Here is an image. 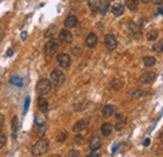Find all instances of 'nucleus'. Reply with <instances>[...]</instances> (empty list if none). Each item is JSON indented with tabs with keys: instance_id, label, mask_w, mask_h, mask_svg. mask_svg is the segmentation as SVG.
Wrapping results in <instances>:
<instances>
[{
	"instance_id": "nucleus-22",
	"label": "nucleus",
	"mask_w": 163,
	"mask_h": 157,
	"mask_svg": "<svg viewBox=\"0 0 163 157\" xmlns=\"http://www.w3.org/2000/svg\"><path fill=\"white\" fill-rule=\"evenodd\" d=\"M157 63V59L154 57H144L143 58V64H144V67H153V65Z\"/></svg>"
},
{
	"instance_id": "nucleus-4",
	"label": "nucleus",
	"mask_w": 163,
	"mask_h": 157,
	"mask_svg": "<svg viewBox=\"0 0 163 157\" xmlns=\"http://www.w3.org/2000/svg\"><path fill=\"white\" fill-rule=\"evenodd\" d=\"M104 45L108 50H114L118 45V40H117V38L113 35V34H107L105 38H104Z\"/></svg>"
},
{
	"instance_id": "nucleus-17",
	"label": "nucleus",
	"mask_w": 163,
	"mask_h": 157,
	"mask_svg": "<svg viewBox=\"0 0 163 157\" xmlns=\"http://www.w3.org/2000/svg\"><path fill=\"white\" fill-rule=\"evenodd\" d=\"M112 131H113V124H112V123H109V122L103 123V124H102V127H100V132H102V135H103V136H105V137L109 136V135L112 133Z\"/></svg>"
},
{
	"instance_id": "nucleus-10",
	"label": "nucleus",
	"mask_w": 163,
	"mask_h": 157,
	"mask_svg": "<svg viewBox=\"0 0 163 157\" xmlns=\"http://www.w3.org/2000/svg\"><path fill=\"white\" fill-rule=\"evenodd\" d=\"M154 79H156V72H144L139 78V81L144 84L152 83V82H154Z\"/></svg>"
},
{
	"instance_id": "nucleus-7",
	"label": "nucleus",
	"mask_w": 163,
	"mask_h": 157,
	"mask_svg": "<svg viewBox=\"0 0 163 157\" xmlns=\"http://www.w3.org/2000/svg\"><path fill=\"white\" fill-rule=\"evenodd\" d=\"M59 40L64 44H69L73 42V34L69 32V29L65 28V29L60 30V33H59Z\"/></svg>"
},
{
	"instance_id": "nucleus-27",
	"label": "nucleus",
	"mask_w": 163,
	"mask_h": 157,
	"mask_svg": "<svg viewBox=\"0 0 163 157\" xmlns=\"http://www.w3.org/2000/svg\"><path fill=\"white\" fill-rule=\"evenodd\" d=\"M157 38H158V32H157V30H149V32L147 33V39H148L149 42L156 40Z\"/></svg>"
},
{
	"instance_id": "nucleus-8",
	"label": "nucleus",
	"mask_w": 163,
	"mask_h": 157,
	"mask_svg": "<svg viewBox=\"0 0 163 157\" xmlns=\"http://www.w3.org/2000/svg\"><path fill=\"white\" fill-rule=\"evenodd\" d=\"M128 32H129V34L132 36L137 38V39H141V36H142V33H141L139 27L135 23H133V21H129L128 23Z\"/></svg>"
},
{
	"instance_id": "nucleus-28",
	"label": "nucleus",
	"mask_w": 163,
	"mask_h": 157,
	"mask_svg": "<svg viewBox=\"0 0 163 157\" xmlns=\"http://www.w3.org/2000/svg\"><path fill=\"white\" fill-rule=\"evenodd\" d=\"M153 50L156 53H163V39L153 45Z\"/></svg>"
},
{
	"instance_id": "nucleus-41",
	"label": "nucleus",
	"mask_w": 163,
	"mask_h": 157,
	"mask_svg": "<svg viewBox=\"0 0 163 157\" xmlns=\"http://www.w3.org/2000/svg\"><path fill=\"white\" fill-rule=\"evenodd\" d=\"M151 2H152L153 4H161L162 0H151Z\"/></svg>"
},
{
	"instance_id": "nucleus-29",
	"label": "nucleus",
	"mask_w": 163,
	"mask_h": 157,
	"mask_svg": "<svg viewBox=\"0 0 163 157\" xmlns=\"http://www.w3.org/2000/svg\"><path fill=\"white\" fill-rule=\"evenodd\" d=\"M108 10H109V3H104V4H102L100 8H99V11H100L102 15H105L107 13H108Z\"/></svg>"
},
{
	"instance_id": "nucleus-38",
	"label": "nucleus",
	"mask_w": 163,
	"mask_h": 157,
	"mask_svg": "<svg viewBox=\"0 0 163 157\" xmlns=\"http://www.w3.org/2000/svg\"><path fill=\"white\" fill-rule=\"evenodd\" d=\"M82 141H83V137H82L80 135H78V136L75 137V142H77V143H80Z\"/></svg>"
},
{
	"instance_id": "nucleus-36",
	"label": "nucleus",
	"mask_w": 163,
	"mask_h": 157,
	"mask_svg": "<svg viewBox=\"0 0 163 157\" xmlns=\"http://www.w3.org/2000/svg\"><path fill=\"white\" fill-rule=\"evenodd\" d=\"M157 11H158V14L163 15V3H161V4L158 5V9H157Z\"/></svg>"
},
{
	"instance_id": "nucleus-26",
	"label": "nucleus",
	"mask_w": 163,
	"mask_h": 157,
	"mask_svg": "<svg viewBox=\"0 0 163 157\" xmlns=\"http://www.w3.org/2000/svg\"><path fill=\"white\" fill-rule=\"evenodd\" d=\"M35 124L39 127V126H47V120L45 117H43L42 114H36L35 116Z\"/></svg>"
},
{
	"instance_id": "nucleus-24",
	"label": "nucleus",
	"mask_w": 163,
	"mask_h": 157,
	"mask_svg": "<svg viewBox=\"0 0 163 157\" xmlns=\"http://www.w3.org/2000/svg\"><path fill=\"white\" fill-rule=\"evenodd\" d=\"M124 4L129 10H135L138 8V0H124Z\"/></svg>"
},
{
	"instance_id": "nucleus-9",
	"label": "nucleus",
	"mask_w": 163,
	"mask_h": 157,
	"mask_svg": "<svg viewBox=\"0 0 163 157\" xmlns=\"http://www.w3.org/2000/svg\"><path fill=\"white\" fill-rule=\"evenodd\" d=\"M98 44V35L96 33H89L88 36L85 38V45L90 49L93 48H96Z\"/></svg>"
},
{
	"instance_id": "nucleus-43",
	"label": "nucleus",
	"mask_w": 163,
	"mask_h": 157,
	"mask_svg": "<svg viewBox=\"0 0 163 157\" xmlns=\"http://www.w3.org/2000/svg\"><path fill=\"white\" fill-rule=\"evenodd\" d=\"M141 2H142V3H149L151 0H141Z\"/></svg>"
},
{
	"instance_id": "nucleus-25",
	"label": "nucleus",
	"mask_w": 163,
	"mask_h": 157,
	"mask_svg": "<svg viewBox=\"0 0 163 157\" xmlns=\"http://www.w3.org/2000/svg\"><path fill=\"white\" fill-rule=\"evenodd\" d=\"M10 84L17 86V87H21V86H23V79H21V77H19V75H13V77L10 78Z\"/></svg>"
},
{
	"instance_id": "nucleus-18",
	"label": "nucleus",
	"mask_w": 163,
	"mask_h": 157,
	"mask_svg": "<svg viewBox=\"0 0 163 157\" xmlns=\"http://www.w3.org/2000/svg\"><path fill=\"white\" fill-rule=\"evenodd\" d=\"M87 127H88V120H80L73 126V131L74 132H80V131L85 129Z\"/></svg>"
},
{
	"instance_id": "nucleus-30",
	"label": "nucleus",
	"mask_w": 163,
	"mask_h": 157,
	"mask_svg": "<svg viewBox=\"0 0 163 157\" xmlns=\"http://www.w3.org/2000/svg\"><path fill=\"white\" fill-rule=\"evenodd\" d=\"M66 137H68V136H66V132H60V133L57 136V141H58V142H64V141L66 140Z\"/></svg>"
},
{
	"instance_id": "nucleus-21",
	"label": "nucleus",
	"mask_w": 163,
	"mask_h": 157,
	"mask_svg": "<svg viewBox=\"0 0 163 157\" xmlns=\"http://www.w3.org/2000/svg\"><path fill=\"white\" fill-rule=\"evenodd\" d=\"M17 132H18V118L17 117H13V120H11V137L13 138L17 137Z\"/></svg>"
},
{
	"instance_id": "nucleus-19",
	"label": "nucleus",
	"mask_w": 163,
	"mask_h": 157,
	"mask_svg": "<svg viewBox=\"0 0 163 157\" xmlns=\"http://www.w3.org/2000/svg\"><path fill=\"white\" fill-rule=\"evenodd\" d=\"M100 5H102V0H88V6L93 13L98 11Z\"/></svg>"
},
{
	"instance_id": "nucleus-5",
	"label": "nucleus",
	"mask_w": 163,
	"mask_h": 157,
	"mask_svg": "<svg viewBox=\"0 0 163 157\" xmlns=\"http://www.w3.org/2000/svg\"><path fill=\"white\" fill-rule=\"evenodd\" d=\"M57 62H58V64L60 65V67L64 68V69L69 68V67H70V63H72L69 54H66V53H60V54H58V56H57Z\"/></svg>"
},
{
	"instance_id": "nucleus-39",
	"label": "nucleus",
	"mask_w": 163,
	"mask_h": 157,
	"mask_svg": "<svg viewBox=\"0 0 163 157\" xmlns=\"http://www.w3.org/2000/svg\"><path fill=\"white\" fill-rule=\"evenodd\" d=\"M98 156H99V155H97L96 151H92V152L88 155V157H98Z\"/></svg>"
},
{
	"instance_id": "nucleus-35",
	"label": "nucleus",
	"mask_w": 163,
	"mask_h": 157,
	"mask_svg": "<svg viewBox=\"0 0 163 157\" xmlns=\"http://www.w3.org/2000/svg\"><path fill=\"white\" fill-rule=\"evenodd\" d=\"M3 124H4V116L0 114V135H2V129H3Z\"/></svg>"
},
{
	"instance_id": "nucleus-31",
	"label": "nucleus",
	"mask_w": 163,
	"mask_h": 157,
	"mask_svg": "<svg viewBox=\"0 0 163 157\" xmlns=\"http://www.w3.org/2000/svg\"><path fill=\"white\" fill-rule=\"evenodd\" d=\"M79 155H80V152L79 151H77V150H70L69 152H68V157H79Z\"/></svg>"
},
{
	"instance_id": "nucleus-13",
	"label": "nucleus",
	"mask_w": 163,
	"mask_h": 157,
	"mask_svg": "<svg viewBox=\"0 0 163 157\" xmlns=\"http://www.w3.org/2000/svg\"><path fill=\"white\" fill-rule=\"evenodd\" d=\"M100 146H102L100 138H99L98 136H93V137L90 138V142H89V150H90V151H97V150L100 148Z\"/></svg>"
},
{
	"instance_id": "nucleus-12",
	"label": "nucleus",
	"mask_w": 163,
	"mask_h": 157,
	"mask_svg": "<svg viewBox=\"0 0 163 157\" xmlns=\"http://www.w3.org/2000/svg\"><path fill=\"white\" fill-rule=\"evenodd\" d=\"M38 109L42 112V113H47L48 109H49L48 101L44 98V96H40V97L38 98Z\"/></svg>"
},
{
	"instance_id": "nucleus-16",
	"label": "nucleus",
	"mask_w": 163,
	"mask_h": 157,
	"mask_svg": "<svg viewBox=\"0 0 163 157\" xmlns=\"http://www.w3.org/2000/svg\"><path fill=\"white\" fill-rule=\"evenodd\" d=\"M111 10H112V14H113V15L120 17V15L124 13V5H123V4H119V3L113 4V6H112Z\"/></svg>"
},
{
	"instance_id": "nucleus-15",
	"label": "nucleus",
	"mask_w": 163,
	"mask_h": 157,
	"mask_svg": "<svg viewBox=\"0 0 163 157\" xmlns=\"http://www.w3.org/2000/svg\"><path fill=\"white\" fill-rule=\"evenodd\" d=\"M126 123H127L126 117L122 116V114H117V123H116V127L114 128L117 131H122V129L126 127Z\"/></svg>"
},
{
	"instance_id": "nucleus-6",
	"label": "nucleus",
	"mask_w": 163,
	"mask_h": 157,
	"mask_svg": "<svg viewBox=\"0 0 163 157\" xmlns=\"http://www.w3.org/2000/svg\"><path fill=\"white\" fill-rule=\"evenodd\" d=\"M57 49H58V43L54 40V39H51V40H49V42L45 44L44 53H45L47 57H51V56L57 52Z\"/></svg>"
},
{
	"instance_id": "nucleus-37",
	"label": "nucleus",
	"mask_w": 163,
	"mask_h": 157,
	"mask_svg": "<svg viewBox=\"0 0 163 157\" xmlns=\"http://www.w3.org/2000/svg\"><path fill=\"white\" fill-rule=\"evenodd\" d=\"M149 143H151V140H149V138H146V140L143 141V146H144V147H148Z\"/></svg>"
},
{
	"instance_id": "nucleus-42",
	"label": "nucleus",
	"mask_w": 163,
	"mask_h": 157,
	"mask_svg": "<svg viewBox=\"0 0 163 157\" xmlns=\"http://www.w3.org/2000/svg\"><path fill=\"white\" fill-rule=\"evenodd\" d=\"M21 38H23V39H25V38H26V33H25V32H23V33H21Z\"/></svg>"
},
{
	"instance_id": "nucleus-20",
	"label": "nucleus",
	"mask_w": 163,
	"mask_h": 157,
	"mask_svg": "<svg viewBox=\"0 0 163 157\" xmlns=\"http://www.w3.org/2000/svg\"><path fill=\"white\" fill-rule=\"evenodd\" d=\"M128 94H129L131 98H139V97L144 96V90L138 89V88H134V89H131V90H129Z\"/></svg>"
},
{
	"instance_id": "nucleus-2",
	"label": "nucleus",
	"mask_w": 163,
	"mask_h": 157,
	"mask_svg": "<svg viewBox=\"0 0 163 157\" xmlns=\"http://www.w3.org/2000/svg\"><path fill=\"white\" fill-rule=\"evenodd\" d=\"M51 87H53V83L49 79H47V78H43V79H40L36 83V92L40 96H45L51 90Z\"/></svg>"
},
{
	"instance_id": "nucleus-34",
	"label": "nucleus",
	"mask_w": 163,
	"mask_h": 157,
	"mask_svg": "<svg viewBox=\"0 0 163 157\" xmlns=\"http://www.w3.org/2000/svg\"><path fill=\"white\" fill-rule=\"evenodd\" d=\"M29 103H30V98H29V97H26V99H25V106H24V113H26V111H28Z\"/></svg>"
},
{
	"instance_id": "nucleus-40",
	"label": "nucleus",
	"mask_w": 163,
	"mask_h": 157,
	"mask_svg": "<svg viewBox=\"0 0 163 157\" xmlns=\"http://www.w3.org/2000/svg\"><path fill=\"white\" fill-rule=\"evenodd\" d=\"M13 56V49H8L6 52V57H11Z\"/></svg>"
},
{
	"instance_id": "nucleus-33",
	"label": "nucleus",
	"mask_w": 163,
	"mask_h": 157,
	"mask_svg": "<svg viewBox=\"0 0 163 157\" xmlns=\"http://www.w3.org/2000/svg\"><path fill=\"white\" fill-rule=\"evenodd\" d=\"M57 28H55V25H53V27H50V29H48L47 32H45V36L47 38H51V35H53V32Z\"/></svg>"
},
{
	"instance_id": "nucleus-32",
	"label": "nucleus",
	"mask_w": 163,
	"mask_h": 157,
	"mask_svg": "<svg viewBox=\"0 0 163 157\" xmlns=\"http://www.w3.org/2000/svg\"><path fill=\"white\" fill-rule=\"evenodd\" d=\"M6 143V136L5 135H0V150H2Z\"/></svg>"
},
{
	"instance_id": "nucleus-1",
	"label": "nucleus",
	"mask_w": 163,
	"mask_h": 157,
	"mask_svg": "<svg viewBox=\"0 0 163 157\" xmlns=\"http://www.w3.org/2000/svg\"><path fill=\"white\" fill-rule=\"evenodd\" d=\"M49 145H50V143H49V141L47 138H40L38 142H35L33 145L30 152H32L33 156H42L45 152H48Z\"/></svg>"
},
{
	"instance_id": "nucleus-3",
	"label": "nucleus",
	"mask_w": 163,
	"mask_h": 157,
	"mask_svg": "<svg viewBox=\"0 0 163 157\" xmlns=\"http://www.w3.org/2000/svg\"><path fill=\"white\" fill-rule=\"evenodd\" d=\"M65 81V75L62 71L59 69H54L51 71L50 73V82L54 84V86H57V87H60Z\"/></svg>"
},
{
	"instance_id": "nucleus-23",
	"label": "nucleus",
	"mask_w": 163,
	"mask_h": 157,
	"mask_svg": "<svg viewBox=\"0 0 163 157\" xmlns=\"http://www.w3.org/2000/svg\"><path fill=\"white\" fill-rule=\"evenodd\" d=\"M122 87H123V81L119 79V78H116V79L111 83V88L113 90H119V89H122Z\"/></svg>"
},
{
	"instance_id": "nucleus-14",
	"label": "nucleus",
	"mask_w": 163,
	"mask_h": 157,
	"mask_svg": "<svg viewBox=\"0 0 163 157\" xmlns=\"http://www.w3.org/2000/svg\"><path fill=\"white\" fill-rule=\"evenodd\" d=\"M77 24H78V19H77V17L70 15V17H68V18L65 19V21H64V27H65L66 29H72V28H75V27H77Z\"/></svg>"
},
{
	"instance_id": "nucleus-11",
	"label": "nucleus",
	"mask_w": 163,
	"mask_h": 157,
	"mask_svg": "<svg viewBox=\"0 0 163 157\" xmlns=\"http://www.w3.org/2000/svg\"><path fill=\"white\" fill-rule=\"evenodd\" d=\"M116 106H113V104H105V106L102 108V114L103 117H105V118H108V117H112L116 114Z\"/></svg>"
}]
</instances>
